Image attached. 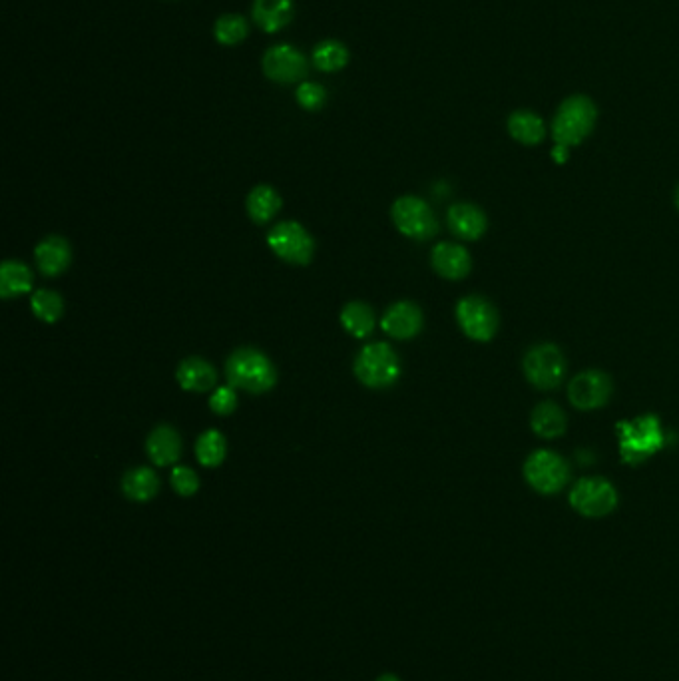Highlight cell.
<instances>
[{"mask_svg": "<svg viewBox=\"0 0 679 681\" xmlns=\"http://www.w3.org/2000/svg\"><path fill=\"white\" fill-rule=\"evenodd\" d=\"M226 377L233 389H241L251 395H263L277 383V371L265 353L241 347L229 355Z\"/></svg>", "mask_w": 679, "mask_h": 681, "instance_id": "cell-1", "label": "cell"}, {"mask_svg": "<svg viewBox=\"0 0 679 681\" xmlns=\"http://www.w3.org/2000/svg\"><path fill=\"white\" fill-rule=\"evenodd\" d=\"M598 118V110L594 102L582 94L570 96L558 108V114L552 122V136L558 146L572 148L580 144L594 128Z\"/></svg>", "mask_w": 679, "mask_h": 681, "instance_id": "cell-2", "label": "cell"}, {"mask_svg": "<svg viewBox=\"0 0 679 681\" xmlns=\"http://www.w3.org/2000/svg\"><path fill=\"white\" fill-rule=\"evenodd\" d=\"M353 371L365 387L389 389L401 377V361L391 345L371 343L359 351Z\"/></svg>", "mask_w": 679, "mask_h": 681, "instance_id": "cell-3", "label": "cell"}, {"mask_svg": "<svg viewBox=\"0 0 679 681\" xmlns=\"http://www.w3.org/2000/svg\"><path fill=\"white\" fill-rule=\"evenodd\" d=\"M618 433L620 453L628 464H640L664 447V431L658 417L654 415H644L636 421L620 423Z\"/></svg>", "mask_w": 679, "mask_h": 681, "instance_id": "cell-4", "label": "cell"}, {"mask_svg": "<svg viewBox=\"0 0 679 681\" xmlns=\"http://www.w3.org/2000/svg\"><path fill=\"white\" fill-rule=\"evenodd\" d=\"M524 375L530 385L540 391L558 389L566 377V359L562 351L552 343H542L532 347L522 361Z\"/></svg>", "mask_w": 679, "mask_h": 681, "instance_id": "cell-5", "label": "cell"}, {"mask_svg": "<svg viewBox=\"0 0 679 681\" xmlns=\"http://www.w3.org/2000/svg\"><path fill=\"white\" fill-rule=\"evenodd\" d=\"M572 508L586 518H604L618 506V490L602 476H586L570 490Z\"/></svg>", "mask_w": 679, "mask_h": 681, "instance_id": "cell-6", "label": "cell"}, {"mask_svg": "<svg viewBox=\"0 0 679 681\" xmlns=\"http://www.w3.org/2000/svg\"><path fill=\"white\" fill-rule=\"evenodd\" d=\"M524 478L526 482L540 494H556L560 492L568 478L570 470L566 460L552 451H536L524 462Z\"/></svg>", "mask_w": 679, "mask_h": 681, "instance_id": "cell-7", "label": "cell"}, {"mask_svg": "<svg viewBox=\"0 0 679 681\" xmlns=\"http://www.w3.org/2000/svg\"><path fill=\"white\" fill-rule=\"evenodd\" d=\"M271 251L293 265H307L315 253V241L309 231L297 222H283L267 233Z\"/></svg>", "mask_w": 679, "mask_h": 681, "instance_id": "cell-8", "label": "cell"}, {"mask_svg": "<svg viewBox=\"0 0 679 681\" xmlns=\"http://www.w3.org/2000/svg\"><path fill=\"white\" fill-rule=\"evenodd\" d=\"M456 321L464 335L478 343L490 341L498 331V311L490 301L478 295H470L458 301Z\"/></svg>", "mask_w": 679, "mask_h": 681, "instance_id": "cell-9", "label": "cell"}, {"mask_svg": "<svg viewBox=\"0 0 679 681\" xmlns=\"http://www.w3.org/2000/svg\"><path fill=\"white\" fill-rule=\"evenodd\" d=\"M397 229L413 239H431L439 231V222L427 202L415 196L399 198L391 210Z\"/></svg>", "mask_w": 679, "mask_h": 681, "instance_id": "cell-10", "label": "cell"}, {"mask_svg": "<svg viewBox=\"0 0 679 681\" xmlns=\"http://www.w3.org/2000/svg\"><path fill=\"white\" fill-rule=\"evenodd\" d=\"M614 385L604 371H584L568 385V399L580 411L602 409L612 397Z\"/></svg>", "mask_w": 679, "mask_h": 681, "instance_id": "cell-11", "label": "cell"}, {"mask_svg": "<svg viewBox=\"0 0 679 681\" xmlns=\"http://www.w3.org/2000/svg\"><path fill=\"white\" fill-rule=\"evenodd\" d=\"M263 72L279 84H291L307 74V62L299 50L289 44L273 46L263 56Z\"/></svg>", "mask_w": 679, "mask_h": 681, "instance_id": "cell-12", "label": "cell"}, {"mask_svg": "<svg viewBox=\"0 0 679 681\" xmlns=\"http://www.w3.org/2000/svg\"><path fill=\"white\" fill-rule=\"evenodd\" d=\"M381 327L393 339H413L423 329V313L419 305L411 301H399L387 309Z\"/></svg>", "mask_w": 679, "mask_h": 681, "instance_id": "cell-13", "label": "cell"}, {"mask_svg": "<svg viewBox=\"0 0 679 681\" xmlns=\"http://www.w3.org/2000/svg\"><path fill=\"white\" fill-rule=\"evenodd\" d=\"M34 259L42 275L46 277H56L64 273L72 261V251L70 245L64 237L50 235L42 239L36 249H34Z\"/></svg>", "mask_w": 679, "mask_h": 681, "instance_id": "cell-14", "label": "cell"}, {"mask_svg": "<svg viewBox=\"0 0 679 681\" xmlns=\"http://www.w3.org/2000/svg\"><path fill=\"white\" fill-rule=\"evenodd\" d=\"M431 263L435 271L451 281L464 279L472 267L470 253L456 243H439L431 253Z\"/></svg>", "mask_w": 679, "mask_h": 681, "instance_id": "cell-15", "label": "cell"}, {"mask_svg": "<svg viewBox=\"0 0 679 681\" xmlns=\"http://www.w3.org/2000/svg\"><path fill=\"white\" fill-rule=\"evenodd\" d=\"M176 379H178V383L184 391L206 393V391L214 389V385L218 381V373L208 361H204L200 357H188L180 363Z\"/></svg>", "mask_w": 679, "mask_h": 681, "instance_id": "cell-16", "label": "cell"}, {"mask_svg": "<svg viewBox=\"0 0 679 681\" xmlns=\"http://www.w3.org/2000/svg\"><path fill=\"white\" fill-rule=\"evenodd\" d=\"M146 451L156 466H170L182 454V439L176 429L160 425L150 433L146 441Z\"/></svg>", "mask_w": 679, "mask_h": 681, "instance_id": "cell-17", "label": "cell"}, {"mask_svg": "<svg viewBox=\"0 0 679 681\" xmlns=\"http://www.w3.org/2000/svg\"><path fill=\"white\" fill-rule=\"evenodd\" d=\"M486 226L484 212L472 204H454L449 210V227L460 239H478L484 235Z\"/></svg>", "mask_w": 679, "mask_h": 681, "instance_id": "cell-18", "label": "cell"}, {"mask_svg": "<svg viewBox=\"0 0 679 681\" xmlns=\"http://www.w3.org/2000/svg\"><path fill=\"white\" fill-rule=\"evenodd\" d=\"M293 0H255L253 18L257 26L265 32H277L289 24L293 16Z\"/></svg>", "mask_w": 679, "mask_h": 681, "instance_id": "cell-19", "label": "cell"}, {"mask_svg": "<svg viewBox=\"0 0 679 681\" xmlns=\"http://www.w3.org/2000/svg\"><path fill=\"white\" fill-rule=\"evenodd\" d=\"M508 132L516 142L536 146L546 138V124L538 114L530 110H516L508 118Z\"/></svg>", "mask_w": 679, "mask_h": 681, "instance_id": "cell-20", "label": "cell"}, {"mask_svg": "<svg viewBox=\"0 0 679 681\" xmlns=\"http://www.w3.org/2000/svg\"><path fill=\"white\" fill-rule=\"evenodd\" d=\"M122 490L134 502H148L160 492V478L152 468L138 466L124 474Z\"/></svg>", "mask_w": 679, "mask_h": 681, "instance_id": "cell-21", "label": "cell"}, {"mask_svg": "<svg viewBox=\"0 0 679 681\" xmlns=\"http://www.w3.org/2000/svg\"><path fill=\"white\" fill-rule=\"evenodd\" d=\"M530 427L540 439H558L566 431V415L556 403H540L532 411Z\"/></svg>", "mask_w": 679, "mask_h": 681, "instance_id": "cell-22", "label": "cell"}, {"mask_svg": "<svg viewBox=\"0 0 679 681\" xmlns=\"http://www.w3.org/2000/svg\"><path fill=\"white\" fill-rule=\"evenodd\" d=\"M279 210H281V198L271 186H257L249 192L247 214L255 224L263 226L271 222Z\"/></svg>", "mask_w": 679, "mask_h": 681, "instance_id": "cell-23", "label": "cell"}, {"mask_svg": "<svg viewBox=\"0 0 679 681\" xmlns=\"http://www.w3.org/2000/svg\"><path fill=\"white\" fill-rule=\"evenodd\" d=\"M32 289V271L20 261H4L0 267V297L12 299Z\"/></svg>", "mask_w": 679, "mask_h": 681, "instance_id": "cell-24", "label": "cell"}, {"mask_svg": "<svg viewBox=\"0 0 679 681\" xmlns=\"http://www.w3.org/2000/svg\"><path fill=\"white\" fill-rule=\"evenodd\" d=\"M341 323L347 333H351L357 339H365L375 329V313L373 309L363 301L347 303L341 311Z\"/></svg>", "mask_w": 679, "mask_h": 681, "instance_id": "cell-25", "label": "cell"}, {"mask_svg": "<svg viewBox=\"0 0 679 681\" xmlns=\"http://www.w3.org/2000/svg\"><path fill=\"white\" fill-rule=\"evenodd\" d=\"M226 453V439L220 431H214V429L206 431L196 443V456H198L200 464H204L208 468L220 466L226 458Z\"/></svg>", "mask_w": 679, "mask_h": 681, "instance_id": "cell-26", "label": "cell"}, {"mask_svg": "<svg viewBox=\"0 0 679 681\" xmlns=\"http://www.w3.org/2000/svg\"><path fill=\"white\" fill-rule=\"evenodd\" d=\"M349 60V50L345 44L337 40H325L315 46L313 50V62L323 72H335L341 70Z\"/></svg>", "mask_w": 679, "mask_h": 681, "instance_id": "cell-27", "label": "cell"}, {"mask_svg": "<svg viewBox=\"0 0 679 681\" xmlns=\"http://www.w3.org/2000/svg\"><path fill=\"white\" fill-rule=\"evenodd\" d=\"M32 313L44 323H56L64 313V301L56 291L40 289L30 299Z\"/></svg>", "mask_w": 679, "mask_h": 681, "instance_id": "cell-28", "label": "cell"}, {"mask_svg": "<svg viewBox=\"0 0 679 681\" xmlns=\"http://www.w3.org/2000/svg\"><path fill=\"white\" fill-rule=\"evenodd\" d=\"M247 32H249V28H247L245 18L237 16V14L220 16L218 22H216V28H214L216 40L220 44H226V46H233V44L241 42L247 36Z\"/></svg>", "mask_w": 679, "mask_h": 681, "instance_id": "cell-29", "label": "cell"}, {"mask_svg": "<svg viewBox=\"0 0 679 681\" xmlns=\"http://www.w3.org/2000/svg\"><path fill=\"white\" fill-rule=\"evenodd\" d=\"M327 100V92L321 84H315V82H303L299 88H297V102L301 108L305 110H319Z\"/></svg>", "mask_w": 679, "mask_h": 681, "instance_id": "cell-30", "label": "cell"}, {"mask_svg": "<svg viewBox=\"0 0 679 681\" xmlns=\"http://www.w3.org/2000/svg\"><path fill=\"white\" fill-rule=\"evenodd\" d=\"M172 486H174V490H176L178 494H182V496H192V494H196L198 488H200V478H198V474H196L192 468H188V466H176V468L172 470Z\"/></svg>", "mask_w": 679, "mask_h": 681, "instance_id": "cell-31", "label": "cell"}, {"mask_svg": "<svg viewBox=\"0 0 679 681\" xmlns=\"http://www.w3.org/2000/svg\"><path fill=\"white\" fill-rule=\"evenodd\" d=\"M210 407L216 415H231L237 407V395L233 391V387H220L212 399H210Z\"/></svg>", "mask_w": 679, "mask_h": 681, "instance_id": "cell-32", "label": "cell"}, {"mask_svg": "<svg viewBox=\"0 0 679 681\" xmlns=\"http://www.w3.org/2000/svg\"><path fill=\"white\" fill-rule=\"evenodd\" d=\"M552 156H554V160H556L558 164H564V162L568 160V148H566V146H558V144H556V148H554Z\"/></svg>", "mask_w": 679, "mask_h": 681, "instance_id": "cell-33", "label": "cell"}, {"mask_svg": "<svg viewBox=\"0 0 679 681\" xmlns=\"http://www.w3.org/2000/svg\"><path fill=\"white\" fill-rule=\"evenodd\" d=\"M377 681H401L397 676H393V674H385V676H381L379 680Z\"/></svg>", "mask_w": 679, "mask_h": 681, "instance_id": "cell-34", "label": "cell"}, {"mask_svg": "<svg viewBox=\"0 0 679 681\" xmlns=\"http://www.w3.org/2000/svg\"><path fill=\"white\" fill-rule=\"evenodd\" d=\"M676 206H678V210H679V186H678V190H676Z\"/></svg>", "mask_w": 679, "mask_h": 681, "instance_id": "cell-35", "label": "cell"}]
</instances>
